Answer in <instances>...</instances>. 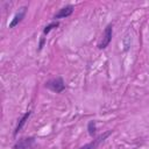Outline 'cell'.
Wrapping results in <instances>:
<instances>
[{
	"mask_svg": "<svg viewBox=\"0 0 149 149\" xmlns=\"http://www.w3.org/2000/svg\"><path fill=\"white\" fill-rule=\"evenodd\" d=\"M34 146H35L34 137H21L14 143L13 149H31Z\"/></svg>",
	"mask_w": 149,
	"mask_h": 149,
	"instance_id": "obj_4",
	"label": "cell"
},
{
	"mask_svg": "<svg viewBox=\"0 0 149 149\" xmlns=\"http://www.w3.org/2000/svg\"><path fill=\"white\" fill-rule=\"evenodd\" d=\"M73 13V6L72 5H66L64 7H62L55 15H54V20H59V19H65V17H69L71 14Z\"/></svg>",
	"mask_w": 149,
	"mask_h": 149,
	"instance_id": "obj_5",
	"label": "cell"
},
{
	"mask_svg": "<svg viewBox=\"0 0 149 149\" xmlns=\"http://www.w3.org/2000/svg\"><path fill=\"white\" fill-rule=\"evenodd\" d=\"M87 132H88L90 136H92V137L95 136V134H97V123H95L94 120L88 121V123H87Z\"/></svg>",
	"mask_w": 149,
	"mask_h": 149,
	"instance_id": "obj_8",
	"label": "cell"
},
{
	"mask_svg": "<svg viewBox=\"0 0 149 149\" xmlns=\"http://www.w3.org/2000/svg\"><path fill=\"white\" fill-rule=\"evenodd\" d=\"M26 13H27V7H24V6L21 7V8L15 13L14 17L12 19V21H10V23H9V28H14V27H16V26L24 19Z\"/></svg>",
	"mask_w": 149,
	"mask_h": 149,
	"instance_id": "obj_6",
	"label": "cell"
},
{
	"mask_svg": "<svg viewBox=\"0 0 149 149\" xmlns=\"http://www.w3.org/2000/svg\"><path fill=\"white\" fill-rule=\"evenodd\" d=\"M59 26V23L57 22V21H54V22H51V23H49L48 26H45L44 27V29H43V35H48L54 28H57Z\"/></svg>",
	"mask_w": 149,
	"mask_h": 149,
	"instance_id": "obj_9",
	"label": "cell"
},
{
	"mask_svg": "<svg viewBox=\"0 0 149 149\" xmlns=\"http://www.w3.org/2000/svg\"><path fill=\"white\" fill-rule=\"evenodd\" d=\"M112 35H113V26H112V23H109V24L106 26V28L104 30V35H102L101 41L98 44V48L99 49H105L106 47H108V44L112 41Z\"/></svg>",
	"mask_w": 149,
	"mask_h": 149,
	"instance_id": "obj_3",
	"label": "cell"
},
{
	"mask_svg": "<svg viewBox=\"0 0 149 149\" xmlns=\"http://www.w3.org/2000/svg\"><path fill=\"white\" fill-rule=\"evenodd\" d=\"M113 133V130H107V132H105V133H102V134H100L99 136H97V137H94L91 142H88V143H86V144H84V146H81L80 148H78V149H97L99 146H100V143H102L111 134Z\"/></svg>",
	"mask_w": 149,
	"mask_h": 149,
	"instance_id": "obj_2",
	"label": "cell"
},
{
	"mask_svg": "<svg viewBox=\"0 0 149 149\" xmlns=\"http://www.w3.org/2000/svg\"><path fill=\"white\" fill-rule=\"evenodd\" d=\"M44 42H45V37H41V41H40V44H38V51L42 50V48L44 45Z\"/></svg>",
	"mask_w": 149,
	"mask_h": 149,
	"instance_id": "obj_10",
	"label": "cell"
},
{
	"mask_svg": "<svg viewBox=\"0 0 149 149\" xmlns=\"http://www.w3.org/2000/svg\"><path fill=\"white\" fill-rule=\"evenodd\" d=\"M30 114H31V111L26 112V113H24V114L21 116V119L17 121V125H16V127H15V129H14V133H13V135H14V136H16V135L19 134V132L22 129V127L26 125V122L28 121V119H29Z\"/></svg>",
	"mask_w": 149,
	"mask_h": 149,
	"instance_id": "obj_7",
	"label": "cell"
},
{
	"mask_svg": "<svg viewBox=\"0 0 149 149\" xmlns=\"http://www.w3.org/2000/svg\"><path fill=\"white\" fill-rule=\"evenodd\" d=\"M44 86H45V88H48L55 93H62L65 90V83L62 77H56V78H52V79L45 81Z\"/></svg>",
	"mask_w": 149,
	"mask_h": 149,
	"instance_id": "obj_1",
	"label": "cell"
}]
</instances>
